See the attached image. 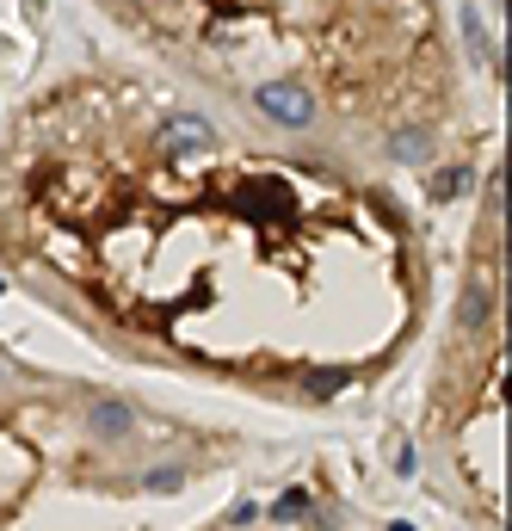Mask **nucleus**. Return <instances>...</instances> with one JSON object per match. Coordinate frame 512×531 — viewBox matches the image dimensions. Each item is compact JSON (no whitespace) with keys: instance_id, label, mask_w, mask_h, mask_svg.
I'll return each instance as SVG.
<instances>
[{"instance_id":"9","label":"nucleus","mask_w":512,"mask_h":531,"mask_svg":"<svg viewBox=\"0 0 512 531\" xmlns=\"http://www.w3.org/2000/svg\"><path fill=\"white\" fill-rule=\"evenodd\" d=\"M432 192H438V198H457V192H463V173H438Z\"/></svg>"},{"instance_id":"11","label":"nucleus","mask_w":512,"mask_h":531,"mask_svg":"<svg viewBox=\"0 0 512 531\" xmlns=\"http://www.w3.org/2000/svg\"><path fill=\"white\" fill-rule=\"evenodd\" d=\"M395 476H414V445H395Z\"/></svg>"},{"instance_id":"10","label":"nucleus","mask_w":512,"mask_h":531,"mask_svg":"<svg viewBox=\"0 0 512 531\" xmlns=\"http://www.w3.org/2000/svg\"><path fill=\"white\" fill-rule=\"evenodd\" d=\"M253 519H260V507H253V501H241V507H235V513H229V525H235V531H247V525H253Z\"/></svg>"},{"instance_id":"7","label":"nucleus","mask_w":512,"mask_h":531,"mask_svg":"<svg viewBox=\"0 0 512 531\" xmlns=\"http://www.w3.org/2000/svg\"><path fill=\"white\" fill-rule=\"evenodd\" d=\"M309 513V494L303 488H290V494H278V501H272V519H303Z\"/></svg>"},{"instance_id":"2","label":"nucleus","mask_w":512,"mask_h":531,"mask_svg":"<svg viewBox=\"0 0 512 531\" xmlns=\"http://www.w3.org/2000/svg\"><path fill=\"white\" fill-rule=\"evenodd\" d=\"M87 427H93L99 439H124V433L136 427V414H130L124 402H93V408H87Z\"/></svg>"},{"instance_id":"8","label":"nucleus","mask_w":512,"mask_h":531,"mask_svg":"<svg viewBox=\"0 0 512 531\" xmlns=\"http://www.w3.org/2000/svg\"><path fill=\"white\" fill-rule=\"evenodd\" d=\"M346 377L352 371H315L309 377V396H334V389H346Z\"/></svg>"},{"instance_id":"3","label":"nucleus","mask_w":512,"mask_h":531,"mask_svg":"<svg viewBox=\"0 0 512 531\" xmlns=\"http://www.w3.org/2000/svg\"><path fill=\"white\" fill-rule=\"evenodd\" d=\"M167 136H173V143H186V149H210V143H216V130H210L198 112H179V118L167 124Z\"/></svg>"},{"instance_id":"1","label":"nucleus","mask_w":512,"mask_h":531,"mask_svg":"<svg viewBox=\"0 0 512 531\" xmlns=\"http://www.w3.org/2000/svg\"><path fill=\"white\" fill-rule=\"evenodd\" d=\"M253 105L272 118V124H284V130H303V124H315V99L297 87V81H266L260 93H253Z\"/></svg>"},{"instance_id":"5","label":"nucleus","mask_w":512,"mask_h":531,"mask_svg":"<svg viewBox=\"0 0 512 531\" xmlns=\"http://www.w3.org/2000/svg\"><path fill=\"white\" fill-rule=\"evenodd\" d=\"M142 488H149V494H179V488H186V470H149V476H142Z\"/></svg>"},{"instance_id":"4","label":"nucleus","mask_w":512,"mask_h":531,"mask_svg":"<svg viewBox=\"0 0 512 531\" xmlns=\"http://www.w3.org/2000/svg\"><path fill=\"white\" fill-rule=\"evenodd\" d=\"M389 149H395V161H408V167H420L432 143H426V130H395V143H389Z\"/></svg>"},{"instance_id":"6","label":"nucleus","mask_w":512,"mask_h":531,"mask_svg":"<svg viewBox=\"0 0 512 531\" xmlns=\"http://www.w3.org/2000/svg\"><path fill=\"white\" fill-rule=\"evenodd\" d=\"M488 322V291L475 285V291H463V328H482Z\"/></svg>"}]
</instances>
